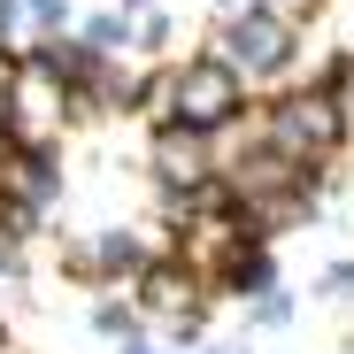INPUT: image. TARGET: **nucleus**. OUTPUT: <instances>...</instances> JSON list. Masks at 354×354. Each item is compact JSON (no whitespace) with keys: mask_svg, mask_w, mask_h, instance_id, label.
I'll use <instances>...</instances> for the list:
<instances>
[{"mask_svg":"<svg viewBox=\"0 0 354 354\" xmlns=\"http://www.w3.org/2000/svg\"><path fill=\"white\" fill-rule=\"evenodd\" d=\"M346 292H354V270L331 262V270H324V301H346Z\"/></svg>","mask_w":354,"mask_h":354,"instance_id":"nucleus-8","label":"nucleus"},{"mask_svg":"<svg viewBox=\"0 0 354 354\" xmlns=\"http://www.w3.org/2000/svg\"><path fill=\"white\" fill-rule=\"evenodd\" d=\"M70 115V85L46 70V54H24L8 62V108H0V139H16L24 154H39Z\"/></svg>","mask_w":354,"mask_h":354,"instance_id":"nucleus-3","label":"nucleus"},{"mask_svg":"<svg viewBox=\"0 0 354 354\" xmlns=\"http://www.w3.org/2000/svg\"><path fill=\"white\" fill-rule=\"evenodd\" d=\"M93 324H100L108 339H131V331H139V316H131L124 301H100V308H93Z\"/></svg>","mask_w":354,"mask_h":354,"instance_id":"nucleus-7","label":"nucleus"},{"mask_svg":"<svg viewBox=\"0 0 354 354\" xmlns=\"http://www.w3.org/2000/svg\"><path fill=\"white\" fill-rule=\"evenodd\" d=\"M162 108H169V131H223L231 115L247 108V85L231 77L216 54H201V62H185V70H169L162 77Z\"/></svg>","mask_w":354,"mask_h":354,"instance_id":"nucleus-2","label":"nucleus"},{"mask_svg":"<svg viewBox=\"0 0 354 354\" xmlns=\"http://www.w3.org/2000/svg\"><path fill=\"white\" fill-rule=\"evenodd\" d=\"M254 139L270 154H285L292 169H324L339 154V139H346V108H339V93H285L254 124Z\"/></svg>","mask_w":354,"mask_h":354,"instance_id":"nucleus-1","label":"nucleus"},{"mask_svg":"<svg viewBox=\"0 0 354 354\" xmlns=\"http://www.w3.org/2000/svg\"><path fill=\"white\" fill-rule=\"evenodd\" d=\"M70 24V0H24V31H62Z\"/></svg>","mask_w":354,"mask_h":354,"instance_id":"nucleus-6","label":"nucleus"},{"mask_svg":"<svg viewBox=\"0 0 354 354\" xmlns=\"http://www.w3.org/2000/svg\"><path fill=\"white\" fill-rule=\"evenodd\" d=\"M216 62L231 70V77H277L285 62H292V24L285 16H270V8H239L223 24V46H216Z\"/></svg>","mask_w":354,"mask_h":354,"instance_id":"nucleus-4","label":"nucleus"},{"mask_svg":"<svg viewBox=\"0 0 354 354\" xmlns=\"http://www.w3.org/2000/svg\"><path fill=\"white\" fill-rule=\"evenodd\" d=\"M346 85H354V70H346Z\"/></svg>","mask_w":354,"mask_h":354,"instance_id":"nucleus-9","label":"nucleus"},{"mask_svg":"<svg viewBox=\"0 0 354 354\" xmlns=\"http://www.w3.org/2000/svg\"><path fill=\"white\" fill-rule=\"evenodd\" d=\"M154 169H162V185L193 193L201 177H208V154H201V139H193V131H162V139H154Z\"/></svg>","mask_w":354,"mask_h":354,"instance_id":"nucleus-5","label":"nucleus"}]
</instances>
